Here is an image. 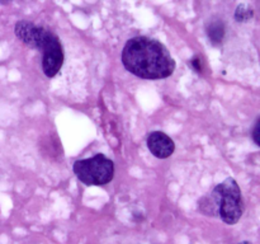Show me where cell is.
<instances>
[{
  "label": "cell",
  "mask_w": 260,
  "mask_h": 244,
  "mask_svg": "<svg viewBox=\"0 0 260 244\" xmlns=\"http://www.w3.org/2000/svg\"><path fill=\"white\" fill-rule=\"evenodd\" d=\"M126 70L142 79H165L174 73L175 61L160 41L146 36L129 38L122 51Z\"/></svg>",
  "instance_id": "cell-1"
},
{
  "label": "cell",
  "mask_w": 260,
  "mask_h": 244,
  "mask_svg": "<svg viewBox=\"0 0 260 244\" xmlns=\"http://www.w3.org/2000/svg\"><path fill=\"white\" fill-rule=\"evenodd\" d=\"M212 196L218 203V215L229 225H234L240 220L244 212L243 197L239 185L234 178H228L216 186Z\"/></svg>",
  "instance_id": "cell-2"
},
{
  "label": "cell",
  "mask_w": 260,
  "mask_h": 244,
  "mask_svg": "<svg viewBox=\"0 0 260 244\" xmlns=\"http://www.w3.org/2000/svg\"><path fill=\"white\" fill-rule=\"evenodd\" d=\"M74 173L84 185L103 186L113 178L114 165L106 155L96 154L93 158L74 163Z\"/></svg>",
  "instance_id": "cell-3"
},
{
  "label": "cell",
  "mask_w": 260,
  "mask_h": 244,
  "mask_svg": "<svg viewBox=\"0 0 260 244\" xmlns=\"http://www.w3.org/2000/svg\"><path fill=\"white\" fill-rule=\"evenodd\" d=\"M15 36L22 41L28 47L42 50L45 43L47 42L48 37L51 36V30L47 28L36 25L35 23L28 20H19L14 27Z\"/></svg>",
  "instance_id": "cell-4"
},
{
  "label": "cell",
  "mask_w": 260,
  "mask_h": 244,
  "mask_svg": "<svg viewBox=\"0 0 260 244\" xmlns=\"http://www.w3.org/2000/svg\"><path fill=\"white\" fill-rule=\"evenodd\" d=\"M41 51H42L43 73L48 78H53L60 71L63 64V50L57 36L51 33Z\"/></svg>",
  "instance_id": "cell-5"
},
{
  "label": "cell",
  "mask_w": 260,
  "mask_h": 244,
  "mask_svg": "<svg viewBox=\"0 0 260 244\" xmlns=\"http://www.w3.org/2000/svg\"><path fill=\"white\" fill-rule=\"evenodd\" d=\"M147 146L152 155L159 159L169 158L175 149L173 140L161 131H154L147 136Z\"/></svg>",
  "instance_id": "cell-6"
},
{
  "label": "cell",
  "mask_w": 260,
  "mask_h": 244,
  "mask_svg": "<svg viewBox=\"0 0 260 244\" xmlns=\"http://www.w3.org/2000/svg\"><path fill=\"white\" fill-rule=\"evenodd\" d=\"M207 35L213 45L220 43L221 41H222L223 35H225V27H223V23L221 22V20H213V22H211L207 27Z\"/></svg>",
  "instance_id": "cell-7"
},
{
  "label": "cell",
  "mask_w": 260,
  "mask_h": 244,
  "mask_svg": "<svg viewBox=\"0 0 260 244\" xmlns=\"http://www.w3.org/2000/svg\"><path fill=\"white\" fill-rule=\"evenodd\" d=\"M198 203H200L198 207H200V210L202 211L205 215H218V203L217 201H216V198L212 196V193H211L210 196L203 197Z\"/></svg>",
  "instance_id": "cell-8"
},
{
  "label": "cell",
  "mask_w": 260,
  "mask_h": 244,
  "mask_svg": "<svg viewBox=\"0 0 260 244\" xmlns=\"http://www.w3.org/2000/svg\"><path fill=\"white\" fill-rule=\"evenodd\" d=\"M253 9L246 4H240L235 10V19L238 22H248L253 18Z\"/></svg>",
  "instance_id": "cell-9"
},
{
  "label": "cell",
  "mask_w": 260,
  "mask_h": 244,
  "mask_svg": "<svg viewBox=\"0 0 260 244\" xmlns=\"http://www.w3.org/2000/svg\"><path fill=\"white\" fill-rule=\"evenodd\" d=\"M190 65H192L193 68H194V70L198 71V73L202 70V68H201V60L198 57H194L193 60H190Z\"/></svg>",
  "instance_id": "cell-10"
},
{
  "label": "cell",
  "mask_w": 260,
  "mask_h": 244,
  "mask_svg": "<svg viewBox=\"0 0 260 244\" xmlns=\"http://www.w3.org/2000/svg\"><path fill=\"white\" fill-rule=\"evenodd\" d=\"M254 141H255L256 145H259V121L256 122L255 129H254Z\"/></svg>",
  "instance_id": "cell-11"
},
{
  "label": "cell",
  "mask_w": 260,
  "mask_h": 244,
  "mask_svg": "<svg viewBox=\"0 0 260 244\" xmlns=\"http://www.w3.org/2000/svg\"><path fill=\"white\" fill-rule=\"evenodd\" d=\"M239 244H251L250 241H241V243H239Z\"/></svg>",
  "instance_id": "cell-12"
}]
</instances>
